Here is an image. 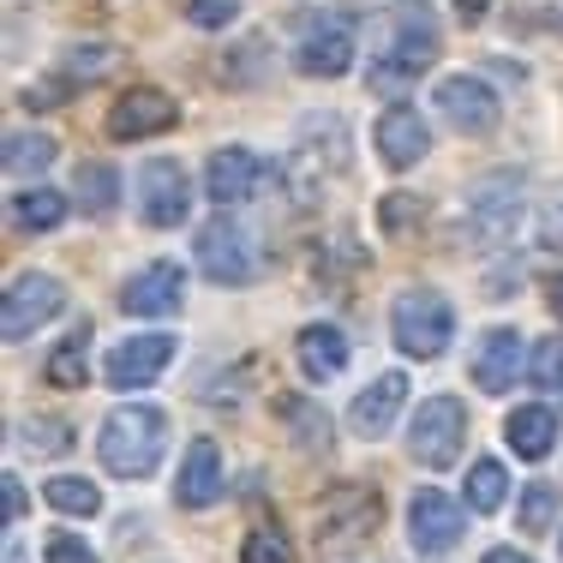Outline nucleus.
<instances>
[{
	"label": "nucleus",
	"instance_id": "nucleus-1",
	"mask_svg": "<svg viewBox=\"0 0 563 563\" xmlns=\"http://www.w3.org/2000/svg\"><path fill=\"white\" fill-rule=\"evenodd\" d=\"M163 438H168V420L163 408H151V401H126V408H114L109 420H102V467L120 479H144L156 462H163Z\"/></svg>",
	"mask_w": 563,
	"mask_h": 563
},
{
	"label": "nucleus",
	"instance_id": "nucleus-2",
	"mask_svg": "<svg viewBox=\"0 0 563 563\" xmlns=\"http://www.w3.org/2000/svg\"><path fill=\"white\" fill-rule=\"evenodd\" d=\"M342 168H347V126L318 114V120H306V126H300L288 163H282V180H288L294 205H318L324 186H330V174H342Z\"/></svg>",
	"mask_w": 563,
	"mask_h": 563
},
{
	"label": "nucleus",
	"instance_id": "nucleus-3",
	"mask_svg": "<svg viewBox=\"0 0 563 563\" xmlns=\"http://www.w3.org/2000/svg\"><path fill=\"white\" fill-rule=\"evenodd\" d=\"M390 336L401 354L413 360H438L455 336V306L438 288H408L396 294V312H390Z\"/></svg>",
	"mask_w": 563,
	"mask_h": 563
},
{
	"label": "nucleus",
	"instance_id": "nucleus-4",
	"mask_svg": "<svg viewBox=\"0 0 563 563\" xmlns=\"http://www.w3.org/2000/svg\"><path fill=\"white\" fill-rule=\"evenodd\" d=\"M384 521V498L372 486H336L318 504V545L324 552H354L366 545V533H378Z\"/></svg>",
	"mask_w": 563,
	"mask_h": 563
},
{
	"label": "nucleus",
	"instance_id": "nucleus-5",
	"mask_svg": "<svg viewBox=\"0 0 563 563\" xmlns=\"http://www.w3.org/2000/svg\"><path fill=\"white\" fill-rule=\"evenodd\" d=\"M462 438H467V408L455 396H426L420 413L408 426V455L426 467H450L462 455Z\"/></svg>",
	"mask_w": 563,
	"mask_h": 563
},
{
	"label": "nucleus",
	"instance_id": "nucleus-6",
	"mask_svg": "<svg viewBox=\"0 0 563 563\" xmlns=\"http://www.w3.org/2000/svg\"><path fill=\"white\" fill-rule=\"evenodd\" d=\"M60 306H66L60 276L24 271V276H12V288H7V312H0V330H7V342H24L31 330H43L48 318L60 312Z\"/></svg>",
	"mask_w": 563,
	"mask_h": 563
},
{
	"label": "nucleus",
	"instance_id": "nucleus-7",
	"mask_svg": "<svg viewBox=\"0 0 563 563\" xmlns=\"http://www.w3.org/2000/svg\"><path fill=\"white\" fill-rule=\"evenodd\" d=\"M186 205H192V186H186V168L168 163V156H151L139 168V217L151 228H180Z\"/></svg>",
	"mask_w": 563,
	"mask_h": 563
},
{
	"label": "nucleus",
	"instance_id": "nucleus-8",
	"mask_svg": "<svg viewBox=\"0 0 563 563\" xmlns=\"http://www.w3.org/2000/svg\"><path fill=\"white\" fill-rule=\"evenodd\" d=\"M198 271L210 282H222V288L252 282V240L234 217H217V222L198 228Z\"/></svg>",
	"mask_w": 563,
	"mask_h": 563
},
{
	"label": "nucleus",
	"instance_id": "nucleus-9",
	"mask_svg": "<svg viewBox=\"0 0 563 563\" xmlns=\"http://www.w3.org/2000/svg\"><path fill=\"white\" fill-rule=\"evenodd\" d=\"M300 73L306 78H342L354 66V12H324L312 31L300 36Z\"/></svg>",
	"mask_w": 563,
	"mask_h": 563
},
{
	"label": "nucleus",
	"instance_id": "nucleus-10",
	"mask_svg": "<svg viewBox=\"0 0 563 563\" xmlns=\"http://www.w3.org/2000/svg\"><path fill=\"white\" fill-rule=\"evenodd\" d=\"M432 60H438V31L426 19H401L390 55H378V66H372V90H401L408 78H420Z\"/></svg>",
	"mask_w": 563,
	"mask_h": 563
},
{
	"label": "nucleus",
	"instance_id": "nucleus-11",
	"mask_svg": "<svg viewBox=\"0 0 563 563\" xmlns=\"http://www.w3.org/2000/svg\"><path fill=\"white\" fill-rule=\"evenodd\" d=\"M521 222V180L516 174H498V180H486L474 192V205H467V234L479 240V246H504L509 234H516Z\"/></svg>",
	"mask_w": 563,
	"mask_h": 563
},
{
	"label": "nucleus",
	"instance_id": "nucleus-12",
	"mask_svg": "<svg viewBox=\"0 0 563 563\" xmlns=\"http://www.w3.org/2000/svg\"><path fill=\"white\" fill-rule=\"evenodd\" d=\"M180 126V102L156 85H139L109 109V139H156V132Z\"/></svg>",
	"mask_w": 563,
	"mask_h": 563
},
{
	"label": "nucleus",
	"instance_id": "nucleus-13",
	"mask_svg": "<svg viewBox=\"0 0 563 563\" xmlns=\"http://www.w3.org/2000/svg\"><path fill=\"white\" fill-rule=\"evenodd\" d=\"M462 509H455L438 486H426V492H413V504H408V533H413V552L420 558H444L455 540H462Z\"/></svg>",
	"mask_w": 563,
	"mask_h": 563
},
{
	"label": "nucleus",
	"instance_id": "nucleus-14",
	"mask_svg": "<svg viewBox=\"0 0 563 563\" xmlns=\"http://www.w3.org/2000/svg\"><path fill=\"white\" fill-rule=\"evenodd\" d=\"M180 300H186L180 264H144V271L126 276V288H120V306H126L132 318H174Z\"/></svg>",
	"mask_w": 563,
	"mask_h": 563
},
{
	"label": "nucleus",
	"instance_id": "nucleus-15",
	"mask_svg": "<svg viewBox=\"0 0 563 563\" xmlns=\"http://www.w3.org/2000/svg\"><path fill=\"white\" fill-rule=\"evenodd\" d=\"M372 139H378V156L390 168H413L432 151V126H426V114L408 109V102H390V109L378 114V126H372Z\"/></svg>",
	"mask_w": 563,
	"mask_h": 563
},
{
	"label": "nucleus",
	"instance_id": "nucleus-16",
	"mask_svg": "<svg viewBox=\"0 0 563 563\" xmlns=\"http://www.w3.org/2000/svg\"><path fill=\"white\" fill-rule=\"evenodd\" d=\"M438 109H444V120H450L455 132H467V139L498 126V97H492V90L479 85L474 73L444 78V85H438Z\"/></svg>",
	"mask_w": 563,
	"mask_h": 563
},
{
	"label": "nucleus",
	"instance_id": "nucleus-17",
	"mask_svg": "<svg viewBox=\"0 0 563 563\" xmlns=\"http://www.w3.org/2000/svg\"><path fill=\"white\" fill-rule=\"evenodd\" d=\"M168 360H174V336H132L114 347L102 372H109L114 390H144V384H156L168 372Z\"/></svg>",
	"mask_w": 563,
	"mask_h": 563
},
{
	"label": "nucleus",
	"instance_id": "nucleus-18",
	"mask_svg": "<svg viewBox=\"0 0 563 563\" xmlns=\"http://www.w3.org/2000/svg\"><path fill=\"white\" fill-rule=\"evenodd\" d=\"M114 66V48L109 43H78V48H66V60H60V73L48 78V85H36L31 97H24V109H60V97H73L78 85H90V78H102Z\"/></svg>",
	"mask_w": 563,
	"mask_h": 563
},
{
	"label": "nucleus",
	"instance_id": "nucleus-19",
	"mask_svg": "<svg viewBox=\"0 0 563 563\" xmlns=\"http://www.w3.org/2000/svg\"><path fill=\"white\" fill-rule=\"evenodd\" d=\"M174 498H180L186 509H210L222 498V450H217V438H192V444H186Z\"/></svg>",
	"mask_w": 563,
	"mask_h": 563
},
{
	"label": "nucleus",
	"instance_id": "nucleus-20",
	"mask_svg": "<svg viewBox=\"0 0 563 563\" xmlns=\"http://www.w3.org/2000/svg\"><path fill=\"white\" fill-rule=\"evenodd\" d=\"M401 401H408V378H401V372H378V378H372L366 390L354 396V408H347V426H354L360 438H384Z\"/></svg>",
	"mask_w": 563,
	"mask_h": 563
},
{
	"label": "nucleus",
	"instance_id": "nucleus-21",
	"mask_svg": "<svg viewBox=\"0 0 563 563\" xmlns=\"http://www.w3.org/2000/svg\"><path fill=\"white\" fill-rule=\"evenodd\" d=\"M258 151H246V144H228V151L210 156V168H205V192L217 198V205H240V198H252L258 192Z\"/></svg>",
	"mask_w": 563,
	"mask_h": 563
},
{
	"label": "nucleus",
	"instance_id": "nucleus-22",
	"mask_svg": "<svg viewBox=\"0 0 563 563\" xmlns=\"http://www.w3.org/2000/svg\"><path fill=\"white\" fill-rule=\"evenodd\" d=\"M474 384L486 396H504L509 384H516V372H521V336L516 330H492L486 342H479V354H474Z\"/></svg>",
	"mask_w": 563,
	"mask_h": 563
},
{
	"label": "nucleus",
	"instance_id": "nucleus-23",
	"mask_svg": "<svg viewBox=\"0 0 563 563\" xmlns=\"http://www.w3.org/2000/svg\"><path fill=\"white\" fill-rule=\"evenodd\" d=\"M294 354H300V372L312 384H330L347 366V336H342L336 324H306L300 342H294Z\"/></svg>",
	"mask_w": 563,
	"mask_h": 563
},
{
	"label": "nucleus",
	"instance_id": "nucleus-24",
	"mask_svg": "<svg viewBox=\"0 0 563 563\" xmlns=\"http://www.w3.org/2000/svg\"><path fill=\"white\" fill-rule=\"evenodd\" d=\"M504 438H509V450H516L521 462H540V455H552L558 413H552V408H516V413L504 420Z\"/></svg>",
	"mask_w": 563,
	"mask_h": 563
},
{
	"label": "nucleus",
	"instance_id": "nucleus-25",
	"mask_svg": "<svg viewBox=\"0 0 563 563\" xmlns=\"http://www.w3.org/2000/svg\"><path fill=\"white\" fill-rule=\"evenodd\" d=\"M7 217L19 234H48V228L66 222V198L48 192V186H31V192H12L7 198Z\"/></svg>",
	"mask_w": 563,
	"mask_h": 563
},
{
	"label": "nucleus",
	"instance_id": "nucleus-26",
	"mask_svg": "<svg viewBox=\"0 0 563 563\" xmlns=\"http://www.w3.org/2000/svg\"><path fill=\"white\" fill-rule=\"evenodd\" d=\"M43 378L55 384V390H85L90 384V324H78L73 336L43 360Z\"/></svg>",
	"mask_w": 563,
	"mask_h": 563
},
{
	"label": "nucleus",
	"instance_id": "nucleus-27",
	"mask_svg": "<svg viewBox=\"0 0 563 563\" xmlns=\"http://www.w3.org/2000/svg\"><path fill=\"white\" fill-rule=\"evenodd\" d=\"M60 156V144L48 132H12L7 139V174H43Z\"/></svg>",
	"mask_w": 563,
	"mask_h": 563
},
{
	"label": "nucleus",
	"instance_id": "nucleus-28",
	"mask_svg": "<svg viewBox=\"0 0 563 563\" xmlns=\"http://www.w3.org/2000/svg\"><path fill=\"white\" fill-rule=\"evenodd\" d=\"M114 198H120V174L109 163H85V168H78V205H85L90 217H109Z\"/></svg>",
	"mask_w": 563,
	"mask_h": 563
},
{
	"label": "nucleus",
	"instance_id": "nucleus-29",
	"mask_svg": "<svg viewBox=\"0 0 563 563\" xmlns=\"http://www.w3.org/2000/svg\"><path fill=\"white\" fill-rule=\"evenodd\" d=\"M43 498L55 504L60 516H97V509H102V492L90 486V479H78V474L48 479V486H43Z\"/></svg>",
	"mask_w": 563,
	"mask_h": 563
},
{
	"label": "nucleus",
	"instance_id": "nucleus-30",
	"mask_svg": "<svg viewBox=\"0 0 563 563\" xmlns=\"http://www.w3.org/2000/svg\"><path fill=\"white\" fill-rule=\"evenodd\" d=\"M504 498H509V474L498 462H474V467H467V504H474L479 516H492Z\"/></svg>",
	"mask_w": 563,
	"mask_h": 563
},
{
	"label": "nucleus",
	"instance_id": "nucleus-31",
	"mask_svg": "<svg viewBox=\"0 0 563 563\" xmlns=\"http://www.w3.org/2000/svg\"><path fill=\"white\" fill-rule=\"evenodd\" d=\"M528 378L533 390H563V342H533L528 347Z\"/></svg>",
	"mask_w": 563,
	"mask_h": 563
},
{
	"label": "nucleus",
	"instance_id": "nucleus-32",
	"mask_svg": "<svg viewBox=\"0 0 563 563\" xmlns=\"http://www.w3.org/2000/svg\"><path fill=\"white\" fill-rule=\"evenodd\" d=\"M558 486H528L521 492V533H545L558 521Z\"/></svg>",
	"mask_w": 563,
	"mask_h": 563
},
{
	"label": "nucleus",
	"instance_id": "nucleus-33",
	"mask_svg": "<svg viewBox=\"0 0 563 563\" xmlns=\"http://www.w3.org/2000/svg\"><path fill=\"white\" fill-rule=\"evenodd\" d=\"M240 558L246 563H294V545H288V533H276V528H252L246 545H240Z\"/></svg>",
	"mask_w": 563,
	"mask_h": 563
},
{
	"label": "nucleus",
	"instance_id": "nucleus-34",
	"mask_svg": "<svg viewBox=\"0 0 563 563\" xmlns=\"http://www.w3.org/2000/svg\"><path fill=\"white\" fill-rule=\"evenodd\" d=\"M24 444L36 455H66L73 450V426L66 420H24Z\"/></svg>",
	"mask_w": 563,
	"mask_h": 563
},
{
	"label": "nucleus",
	"instance_id": "nucleus-35",
	"mask_svg": "<svg viewBox=\"0 0 563 563\" xmlns=\"http://www.w3.org/2000/svg\"><path fill=\"white\" fill-rule=\"evenodd\" d=\"M420 217H426V198H413V192H390L378 205V228H384V234H401V228H413Z\"/></svg>",
	"mask_w": 563,
	"mask_h": 563
},
{
	"label": "nucleus",
	"instance_id": "nucleus-36",
	"mask_svg": "<svg viewBox=\"0 0 563 563\" xmlns=\"http://www.w3.org/2000/svg\"><path fill=\"white\" fill-rule=\"evenodd\" d=\"M276 413H288V420L300 426V444H312V450L330 444V420L318 408H306V401H276Z\"/></svg>",
	"mask_w": 563,
	"mask_h": 563
},
{
	"label": "nucleus",
	"instance_id": "nucleus-37",
	"mask_svg": "<svg viewBox=\"0 0 563 563\" xmlns=\"http://www.w3.org/2000/svg\"><path fill=\"white\" fill-rule=\"evenodd\" d=\"M186 19H192L198 31H222V24L240 19V0H186Z\"/></svg>",
	"mask_w": 563,
	"mask_h": 563
},
{
	"label": "nucleus",
	"instance_id": "nucleus-38",
	"mask_svg": "<svg viewBox=\"0 0 563 563\" xmlns=\"http://www.w3.org/2000/svg\"><path fill=\"white\" fill-rule=\"evenodd\" d=\"M48 563H97V558H90L85 540H73V533H55V540H48Z\"/></svg>",
	"mask_w": 563,
	"mask_h": 563
},
{
	"label": "nucleus",
	"instance_id": "nucleus-39",
	"mask_svg": "<svg viewBox=\"0 0 563 563\" xmlns=\"http://www.w3.org/2000/svg\"><path fill=\"white\" fill-rule=\"evenodd\" d=\"M0 486H7V528H19V516H24V479L7 474Z\"/></svg>",
	"mask_w": 563,
	"mask_h": 563
},
{
	"label": "nucleus",
	"instance_id": "nucleus-40",
	"mask_svg": "<svg viewBox=\"0 0 563 563\" xmlns=\"http://www.w3.org/2000/svg\"><path fill=\"white\" fill-rule=\"evenodd\" d=\"M540 234H545V246H558V252H563V198H558L552 210H545V228H540Z\"/></svg>",
	"mask_w": 563,
	"mask_h": 563
},
{
	"label": "nucleus",
	"instance_id": "nucleus-41",
	"mask_svg": "<svg viewBox=\"0 0 563 563\" xmlns=\"http://www.w3.org/2000/svg\"><path fill=\"white\" fill-rule=\"evenodd\" d=\"M455 12H462L467 24H479V19H486V12H492V0H455Z\"/></svg>",
	"mask_w": 563,
	"mask_h": 563
},
{
	"label": "nucleus",
	"instance_id": "nucleus-42",
	"mask_svg": "<svg viewBox=\"0 0 563 563\" xmlns=\"http://www.w3.org/2000/svg\"><path fill=\"white\" fill-rule=\"evenodd\" d=\"M486 563H533V558H521L516 545H498V552H486Z\"/></svg>",
	"mask_w": 563,
	"mask_h": 563
}]
</instances>
